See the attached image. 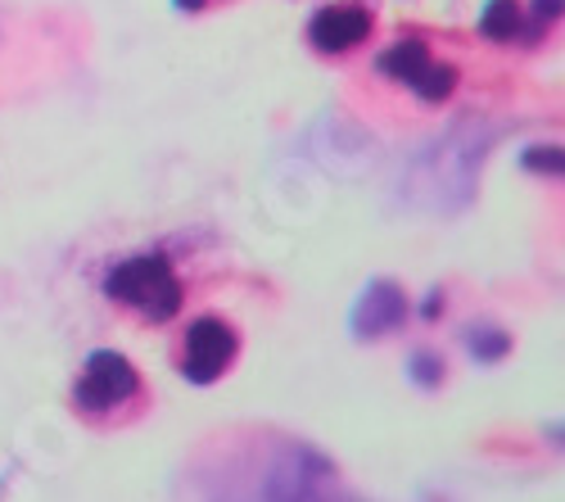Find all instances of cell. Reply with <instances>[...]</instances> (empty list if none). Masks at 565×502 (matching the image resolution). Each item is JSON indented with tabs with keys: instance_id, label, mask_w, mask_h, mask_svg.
<instances>
[{
	"instance_id": "cell-1",
	"label": "cell",
	"mask_w": 565,
	"mask_h": 502,
	"mask_svg": "<svg viewBox=\"0 0 565 502\" xmlns=\"http://www.w3.org/2000/svg\"><path fill=\"white\" fill-rule=\"evenodd\" d=\"M68 407L90 430H127L150 413V385L127 353L96 349V353H86V362L77 367Z\"/></svg>"
},
{
	"instance_id": "cell-2",
	"label": "cell",
	"mask_w": 565,
	"mask_h": 502,
	"mask_svg": "<svg viewBox=\"0 0 565 502\" xmlns=\"http://www.w3.org/2000/svg\"><path fill=\"white\" fill-rule=\"evenodd\" d=\"M105 299L146 327H168L185 308V281L163 249H150V254H131L109 267Z\"/></svg>"
},
{
	"instance_id": "cell-3",
	"label": "cell",
	"mask_w": 565,
	"mask_h": 502,
	"mask_svg": "<svg viewBox=\"0 0 565 502\" xmlns=\"http://www.w3.org/2000/svg\"><path fill=\"white\" fill-rule=\"evenodd\" d=\"M241 331H235L231 317L222 312H195L191 322L177 331L172 357H177V372L191 381V385H213L222 376H231V367L241 362Z\"/></svg>"
},
{
	"instance_id": "cell-4",
	"label": "cell",
	"mask_w": 565,
	"mask_h": 502,
	"mask_svg": "<svg viewBox=\"0 0 565 502\" xmlns=\"http://www.w3.org/2000/svg\"><path fill=\"white\" fill-rule=\"evenodd\" d=\"M375 36V14L366 6H358V0H340V6H326L312 14L308 23V41L317 55H331V60H344L353 51H362V45Z\"/></svg>"
},
{
	"instance_id": "cell-5",
	"label": "cell",
	"mask_w": 565,
	"mask_h": 502,
	"mask_svg": "<svg viewBox=\"0 0 565 502\" xmlns=\"http://www.w3.org/2000/svg\"><path fill=\"white\" fill-rule=\"evenodd\" d=\"M181 6H185V10H204V0H181Z\"/></svg>"
}]
</instances>
